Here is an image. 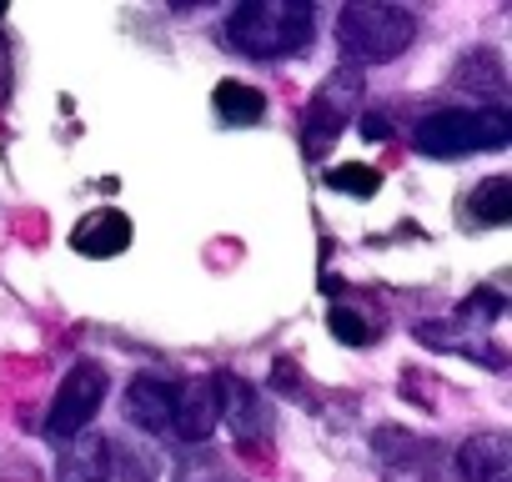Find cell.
Masks as SVG:
<instances>
[{
    "label": "cell",
    "mask_w": 512,
    "mask_h": 482,
    "mask_svg": "<svg viewBox=\"0 0 512 482\" xmlns=\"http://www.w3.org/2000/svg\"><path fill=\"white\" fill-rule=\"evenodd\" d=\"M312 36H317L312 0H241L226 16V46H236L251 61L297 56Z\"/></svg>",
    "instance_id": "cell-1"
},
{
    "label": "cell",
    "mask_w": 512,
    "mask_h": 482,
    "mask_svg": "<svg viewBox=\"0 0 512 482\" xmlns=\"http://www.w3.org/2000/svg\"><path fill=\"white\" fill-rule=\"evenodd\" d=\"M417 41V16L407 6H387V0H352L337 11V46L357 66H382L397 61Z\"/></svg>",
    "instance_id": "cell-2"
},
{
    "label": "cell",
    "mask_w": 512,
    "mask_h": 482,
    "mask_svg": "<svg viewBox=\"0 0 512 482\" xmlns=\"http://www.w3.org/2000/svg\"><path fill=\"white\" fill-rule=\"evenodd\" d=\"M512 141V116L502 106L487 111H437L417 126L412 146L422 156H462V151H502Z\"/></svg>",
    "instance_id": "cell-3"
},
{
    "label": "cell",
    "mask_w": 512,
    "mask_h": 482,
    "mask_svg": "<svg viewBox=\"0 0 512 482\" xmlns=\"http://www.w3.org/2000/svg\"><path fill=\"white\" fill-rule=\"evenodd\" d=\"M106 392H111L106 367H101V362H76V367L66 372V382L56 387V402H51V412H46V437H51V442L81 437L86 422L101 412Z\"/></svg>",
    "instance_id": "cell-4"
},
{
    "label": "cell",
    "mask_w": 512,
    "mask_h": 482,
    "mask_svg": "<svg viewBox=\"0 0 512 482\" xmlns=\"http://www.w3.org/2000/svg\"><path fill=\"white\" fill-rule=\"evenodd\" d=\"M61 482H151V472L116 437L81 432V437H71V447L61 457Z\"/></svg>",
    "instance_id": "cell-5"
},
{
    "label": "cell",
    "mask_w": 512,
    "mask_h": 482,
    "mask_svg": "<svg viewBox=\"0 0 512 482\" xmlns=\"http://www.w3.org/2000/svg\"><path fill=\"white\" fill-rule=\"evenodd\" d=\"M357 91H362L357 71H352V76H347V71H337V76L312 96V106H307V151H312V156H327V146L347 131Z\"/></svg>",
    "instance_id": "cell-6"
},
{
    "label": "cell",
    "mask_w": 512,
    "mask_h": 482,
    "mask_svg": "<svg viewBox=\"0 0 512 482\" xmlns=\"http://www.w3.org/2000/svg\"><path fill=\"white\" fill-rule=\"evenodd\" d=\"M171 427H176L181 442H206L221 427V387H216V377H191V382L176 387Z\"/></svg>",
    "instance_id": "cell-7"
},
{
    "label": "cell",
    "mask_w": 512,
    "mask_h": 482,
    "mask_svg": "<svg viewBox=\"0 0 512 482\" xmlns=\"http://www.w3.org/2000/svg\"><path fill=\"white\" fill-rule=\"evenodd\" d=\"M216 387H221V422L231 427V437L236 442H246V447H256L267 437V427H272V417H267V402L256 397V387L246 382V377H216Z\"/></svg>",
    "instance_id": "cell-8"
},
{
    "label": "cell",
    "mask_w": 512,
    "mask_h": 482,
    "mask_svg": "<svg viewBox=\"0 0 512 482\" xmlns=\"http://www.w3.org/2000/svg\"><path fill=\"white\" fill-rule=\"evenodd\" d=\"M71 247H76L81 257H91V262H101V257H121V252L131 247V216L116 211V206H96L91 216L76 221Z\"/></svg>",
    "instance_id": "cell-9"
},
{
    "label": "cell",
    "mask_w": 512,
    "mask_h": 482,
    "mask_svg": "<svg viewBox=\"0 0 512 482\" xmlns=\"http://www.w3.org/2000/svg\"><path fill=\"white\" fill-rule=\"evenodd\" d=\"M171 402H176V387L166 377H151V372H136L131 387H126V422L141 427V432H166L171 427Z\"/></svg>",
    "instance_id": "cell-10"
},
{
    "label": "cell",
    "mask_w": 512,
    "mask_h": 482,
    "mask_svg": "<svg viewBox=\"0 0 512 482\" xmlns=\"http://www.w3.org/2000/svg\"><path fill=\"white\" fill-rule=\"evenodd\" d=\"M457 472L467 482H507L512 477V447H507V437H467L457 447Z\"/></svg>",
    "instance_id": "cell-11"
},
{
    "label": "cell",
    "mask_w": 512,
    "mask_h": 482,
    "mask_svg": "<svg viewBox=\"0 0 512 482\" xmlns=\"http://www.w3.org/2000/svg\"><path fill=\"white\" fill-rule=\"evenodd\" d=\"M211 106H216V116L226 126H256V121L267 116V96L256 91V86H246V81H221L211 91Z\"/></svg>",
    "instance_id": "cell-12"
},
{
    "label": "cell",
    "mask_w": 512,
    "mask_h": 482,
    "mask_svg": "<svg viewBox=\"0 0 512 482\" xmlns=\"http://www.w3.org/2000/svg\"><path fill=\"white\" fill-rule=\"evenodd\" d=\"M467 221L472 226H507L512 221V181L507 176H487L482 186H472Z\"/></svg>",
    "instance_id": "cell-13"
},
{
    "label": "cell",
    "mask_w": 512,
    "mask_h": 482,
    "mask_svg": "<svg viewBox=\"0 0 512 482\" xmlns=\"http://www.w3.org/2000/svg\"><path fill=\"white\" fill-rule=\"evenodd\" d=\"M502 61L492 56V51H477V56H467L462 66H457V86H467V91H482V96H497L502 91Z\"/></svg>",
    "instance_id": "cell-14"
},
{
    "label": "cell",
    "mask_w": 512,
    "mask_h": 482,
    "mask_svg": "<svg viewBox=\"0 0 512 482\" xmlns=\"http://www.w3.org/2000/svg\"><path fill=\"white\" fill-rule=\"evenodd\" d=\"M327 186L332 191H347V196H377L382 191V171H372V166H332L327 171Z\"/></svg>",
    "instance_id": "cell-15"
},
{
    "label": "cell",
    "mask_w": 512,
    "mask_h": 482,
    "mask_svg": "<svg viewBox=\"0 0 512 482\" xmlns=\"http://www.w3.org/2000/svg\"><path fill=\"white\" fill-rule=\"evenodd\" d=\"M332 337L337 342H347V347H367L372 342V327H367V317H357V312H347V307H332Z\"/></svg>",
    "instance_id": "cell-16"
},
{
    "label": "cell",
    "mask_w": 512,
    "mask_h": 482,
    "mask_svg": "<svg viewBox=\"0 0 512 482\" xmlns=\"http://www.w3.org/2000/svg\"><path fill=\"white\" fill-rule=\"evenodd\" d=\"M362 136H367V141H387V136H392L387 116H362Z\"/></svg>",
    "instance_id": "cell-17"
},
{
    "label": "cell",
    "mask_w": 512,
    "mask_h": 482,
    "mask_svg": "<svg viewBox=\"0 0 512 482\" xmlns=\"http://www.w3.org/2000/svg\"><path fill=\"white\" fill-rule=\"evenodd\" d=\"M302 377H297V367L292 362H277V372H272V387H282V392H292Z\"/></svg>",
    "instance_id": "cell-18"
},
{
    "label": "cell",
    "mask_w": 512,
    "mask_h": 482,
    "mask_svg": "<svg viewBox=\"0 0 512 482\" xmlns=\"http://www.w3.org/2000/svg\"><path fill=\"white\" fill-rule=\"evenodd\" d=\"M322 292H327V297H337V292H342V277H332V272H327V277H322Z\"/></svg>",
    "instance_id": "cell-19"
},
{
    "label": "cell",
    "mask_w": 512,
    "mask_h": 482,
    "mask_svg": "<svg viewBox=\"0 0 512 482\" xmlns=\"http://www.w3.org/2000/svg\"><path fill=\"white\" fill-rule=\"evenodd\" d=\"M0 91H6V56H0Z\"/></svg>",
    "instance_id": "cell-20"
}]
</instances>
